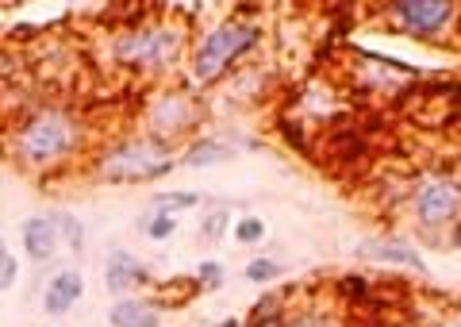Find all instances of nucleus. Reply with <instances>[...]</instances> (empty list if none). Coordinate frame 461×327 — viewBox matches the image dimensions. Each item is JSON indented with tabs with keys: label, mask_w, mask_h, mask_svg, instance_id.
<instances>
[{
	"label": "nucleus",
	"mask_w": 461,
	"mask_h": 327,
	"mask_svg": "<svg viewBox=\"0 0 461 327\" xmlns=\"http://www.w3.org/2000/svg\"><path fill=\"white\" fill-rule=\"evenodd\" d=\"M81 147V120L69 108H35L12 135V154L27 169H47L66 162Z\"/></svg>",
	"instance_id": "nucleus-1"
},
{
	"label": "nucleus",
	"mask_w": 461,
	"mask_h": 327,
	"mask_svg": "<svg viewBox=\"0 0 461 327\" xmlns=\"http://www.w3.org/2000/svg\"><path fill=\"white\" fill-rule=\"evenodd\" d=\"M177 162L181 159L173 154L169 143H162L154 135H142V139H123V143L108 147L96 159V174L100 181H112V185H139V181L166 177Z\"/></svg>",
	"instance_id": "nucleus-2"
},
{
	"label": "nucleus",
	"mask_w": 461,
	"mask_h": 327,
	"mask_svg": "<svg viewBox=\"0 0 461 327\" xmlns=\"http://www.w3.org/2000/svg\"><path fill=\"white\" fill-rule=\"evenodd\" d=\"M258 39H262V27L247 23V20H227L220 27H212V32L200 39V47L193 50V77L200 85L220 81L242 54L254 50Z\"/></svg>",
	"instance_id": "nucleus-3"
},
{
	"label": "nucleus",
	"mask_w": 461,
	"mask_h": 327,
	"mask_svg": "<svg viewBox=\"0 0 461 327\" xmlns=\"http://www.w3.org/2000/svg\"><path fill=\"white\" fill-rule=\"evenodd\" d=\"M177 54H181V27L173 23H135V27H123V35L115 39L120 66L147 69V74L173 66Z\"/></svg>",
	"instance_id": "nucleus-4"
},
{
	"label": "nucleus",
	"mask_w": 461,
	"mask_h": 327,
	"mask_svg": "<svg viewBox=\"0 0 461 327\" xmlns=\"http://www.w3.org/2000/svg\"><path fill=\"white\" fill-rule=\"evenodd\" d=\"M384 16L408 35L438 39L457 23L461 12L457 5H446V0H403V5H388Z\"/></svg>",
	"instance_id": "nucleus-5"
},
{
	"label": "nucleus",
	"mask_w": 461,
	"mask_h": 327,
	"mask_svg": "<svg viewBox=\"0 0 461 327\" xmlns=\"http://www.w3.org/2000/svg\"><path fill=\"white\" fill-rule=\"evenodd\" d=\"M411 204H415V220L423 227H446L461 220V189L450 177H423Z\"/></svg>",
	"instance_id": "nucleus-6"
},
{
	"label": "nucleus",
	"mask_w": 461,
	"mask_h": 327,
	"mask_svg": "<svg viewBox=\"0 0 461 327\" xmlns=\"http://www.w3.org/2000/svg\"><path fill=\"white\" fill-rule=\"evenodd\" d=\"M200 123V108L189 93L173 89V93H162L158 101L150 104L147 112V127L154 139H162V143H169V139H177L185 132H193V127Z\"/></svg>",
	"instance_id": "nucleus-7"
},
{
	"label": "nucleus",
	"mask_w": 461,
	"mask_h": 327,
	"mask_svg": "<svg viewBox=\"0 0 461 327\" xmlns=\"http://www.w3.org/2000/svg\"><path fill=\"white\" fill-rule=\"evenodd\" d=\"M147 281H150V269L142 266L135 254H127V250H112L108 254V266H104V286H108V293L131 296V289L147 286Z\"/></svg>",
	"instance_id": "nucleus-8"
},
{
	"label": "nucleus",
	"mask_w": 461,
	"mask_h": 327,
	"mask_svg": "<svg viewBox=\"0 0 461 327\" xmlns=\"http://www.w3.org/2000/svg\"><path fill=\"white\" fill-rule=\"evenodd\" d=\"M81 293H85V281L77 269H58L47 281V289H42V312H47V316H66V312L81 301Z\"/></svg>",
	"instance_id": "nucleus-9"
},
{
	"label": "nucleus",
	"mask_w": 461,
	"mask_h": 327,
	"mask_svg": "<svg viewBox=\"0 0 461 327\" xmlns=\"http://www.w3.org/2000/svg\"><path fill=\"white\" fill-rule=\"evenodd\" d=\"M58 247H62V235H58L54 216H32L23 223V250L32 262H50Z\"/></svg>",
	"instance_id": "nucleus-10"
},
{
	"label": "nucleus",
	"mask_w": 461,
	"mask_h": 327,
	"mask_svg": "<svg viewBox=\"0 0 461 327\" xmlns=\"http://www.w3.org/2000/svg\"><path fill=\"white\" fill-rule=\"evenodd\" d=\"M108 323L112 327H158L162 323V312L150 301H139V296H120L108 308Z\"/></svg>",
	"instance_id": "nucleus-11"
},
{
	"label": "nucleus",
	"mask_w": 461,
	"mask_h": 327,
	"mask_svg": "<svg viewBox=\"0 0 461 327\" xmlns=\"http://www.w3.org/2000/svg\"><path fill=\"white\" fill-rule=\"evenodd\" d=\"M362 259L393 262V266H408V269H423L420 250L408 247V243H400V239H384V243H366V247H362Z\"/></svg>",
	"instance_id": "nucleus-12"
},
{
	"label": "nucleus",
	"mask_w": 461,
	"mask_h": 327,
	"mask_svg": "<svg viewBox=\"0 0 461 327\" xmlns=\"http://www.w3.org/2000/svg\"><path fill=\"white\" fill-rule=\"evenodd\" d=\"M230 150L227 143H215V139H204V143H193L189 150L181 154V162L185 166H215V162H227L230 159Z\"/></svg>",
	"instance_id": "nucleus-13"
},
{
	"label": "nucleus",
	"mask_w": 461,
	"mask_h": 327,
	"mask_svg": "<svg viewBox=\"0 0 461 327\" xmlns=\"http://www.w3.org/2000/svg\"><path fill=\"white\" fill-rule=\"evenodd\" d=\"M281 327H339V320L330 316L323 308H304V312H293V316H285Z\"/></svg>",
	"instance_id": "nucleus-14"
},
{
	"label": "nucleus",
	"mask_w": 461,
	"mask_h": 327,
	"mask_svg": "<svg viewBox=\"0 0 461 327\" xmlns=\"http://www.w3.org/2000/svg\"><path fill=\"white\" fill-rule=\"evenodd\" d=\"M200 204V196L196 193H154V212H166V216H173V212H181V208H193Z\"/></svg>",
	"instance_id": "nucleus-15"
},
{
	"label": "nucleus",
	"mask_w": 461,
	"mask_h": 327,
	"mask_svg": "<svg viewBox=\"0 0 461 327\" xmlns=\"http://www.w3.org/2000/svg\"><path fill=\"white\" fill-rule=\"evenodd\" d=\"M139 227H142V235H147V239H169L173 232H177V220L166 216V212H150V216L142 220Z\"/></svg>",
	"instance_id": "nucleus-16"
},
{
	"label": "nucleus",
	"mask_w": 461,
	"mask_h": 327,
	"mask_svg": "<svg viewBox=\"0 0 461 327\" xmlns=\"http://www.w3.org/2000/svg\"><path fill=\"white\" fill-rule=\"evenodd\" d=\"M54 223H58V235H62L66 243H69V250H81V247H85V243H81L85 232H81V223H77L74 216H69V212H58Z\"/></svg>",
	"instance_id": "nucleus-17"
},
{
	"label": "nucleus",
	"mask_w": 461,
	"mask_h": 327,
	"mask_svg": "<svg viewBox=\"0 0 461 327\" xmlns=\"http://www.w3.org/2000/svg\"><path fill=\"white\" fill-rule=\"evenodd\" d=\"M16 277H20V266H16V254L8 250V243L0 239V293L16 286Z\"/></svg>",
	"instance_id": "nucleus-18"
},
{
	"label": "nucleus",
	"mask_w": 461,
	"mask_h": 327,
	"mask_svg": "<svg viewBox=\"0 0 461 327\" xmlns=\"http://www.w3.org/2000/svg\"><path fill=\"white\" fill-rule=\"evenodd\" d=\"M235 239H239V243H262V239H266V223L258 216H242L235 223Z\"/></svg>",
	"instance_id": "nucleus-19"
},
{
	"label": "nucleus",
	"mask_w": 461,
	"mask_h": 327,
	"mask_svg": "<svg viewBox=\"0 0 461 327\" xmlns=\"http://www.w3.org/2000/svg\"><path fill=\"white\" fill-rule=\"evenodd\" d=\"M281 277V266L273 259H254L247 266V281H258V286H266V281H277Z\"/></svg>",
	"instance_id": "nucleus-20"
},
{
	"label": "nucleus",
	"mask_w": 461,
	"mask_h": 327,
	"mask_svg": "<svg viewBox=\"0 0 461 327\" xmlns=\"http://www.w3.org/2000/svg\"><path fill=\"white\" fill-rule=\"evenodd\" d=\"M196 277H200V289H220L223 286V266L220 262H204L196 269Z\"/></svg>",
	"instance_id": "nucleus-21"
},
{
	"label": "nucleus",
	"mask_w": 461,
	"mask_h": 327,
	"mask_svg": "<svg viewBox=\"0 0 461 327\" xmlns=\"http://www.w3.org/2000/svg\"><path fill=\"white\" fill-rule=\"evenodd\" d=\"M223 227H227V212H212V216L204 220V227H200V235H204V239H220Z\"/></svg>",
	"instance_id": "nucleus-22"
},
{
	"label": "nucleus",
	"mask_w": 461,
	"mask_h": 327,
	"mask_svg": "<svg viewBox=\"0 0 461 327\" xmlns=\"http://www.w3.org/2000/svg\"><path fill=\"white\" fill-rule=\"evenodd\" d=\"M220 327H242V323H239V320H223Z\"/></svg>",
	"instance_id": "nucleus-23"
},
{
	"label": "nucleus",
	"mask_w": 461,
	"mask_h": 327,
	"mask_svg": "<svg viewBox=\"0 0 461 327\" xmlns=\"http://www.w3.org/2000/svg\"><path fill=\"white\" fill-rule=\"evenodd\" d=\"M454 239H457V247H461V223H457V235Z\"/></svg>",
	"instance_id": "nucleus-24"
},
{
	"label": "nucleus",
	"mask_w": 461,
	"mask_h": 327,
	"mask_svg": "<svg viewBox=\"0 0 461 327\" xmlns=\"http://www.w3.org/2000/svg\"><path fill=\"white\" fill-rule=\"evenodd\" d=\"M396 327H415V323H396Z\"/></svg>",
	"instance_id": "nucleus-25"
}]
</instances>
